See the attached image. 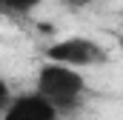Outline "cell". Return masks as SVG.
Wrapping results in <instances>:
<instances>
[{
	"mask_svg": "<svg viewBox=\"0 0 123 120\" xmlns=\"http://www.w3.org/2000/svg\"><path fill=\"white\" fill-rule=\"evenodd\" d=\"M34 91L57 112V114H72L83 106L86 94H89V83L83 77V72L69 69V66H57V63H43L37 69L34 77Z\"/></svg>",
	"mask_w": 123,
	"mask_h": 120,
	"instance_id": "6da1fadb",
	"label": "cell"
},
{
	"mask_svg": "<svg viewBox=\"0 0 123 120\" xmlns=\"http://www.w3.org/2000/svg\"><path fill=\"white\" fill-rule=\"evenodd\" d=\"M43 57L49 63H57V66H69V69H92V66H103L109 63V49L103 43H97L92 37H80V34H72V37H63L55 40Z\"/></svg>",
	"mask_w": 123,
	"mask_h": 120,
	"instance_id": "7a4b0ae2",
	"label": "cell"
},
{
	"mask_svg": "<svg viewBox=\"0 0 123 120\" xmlns=\"http://www.w3.org/2000/svg\"><path fill=\"white\" fill-rule=\"evenodd\" d=\"M40 3H43V0H3V14H14V17H20V14L34 12Z\"/></svg>",
	"mask_w": 123,
	"mask_h": 120,
	"instance_id": "277c9868",
	"label": "cell"
},
{
	"mask_svg": "<svg viewBox=\"0 0 123 120\" xmlns=\"http://www.w3.org/2000/svg\"><path fill=\"white\" fill-rule=\"evenodd\" d=\"M0 14H3V0H0Z\"/></svg>",
	"mask_w": 123,
	"mask_h": 120,
	"instance_id": "52a82bcc",
	"label": "cell"
},
{
	"mask_svg": "<svg viewBox=\"0 0 123 120\" xmlns=\"http://www.w3.org/2000/svg\"><path fill=\"white\" fill-rule=\"evenodd\" d=\"M0 120H60V114L37 91H23L12 94V100L0 112Z\"/></svg>",
	"mask_w": 123,
	"mask_h": 120,
	"instance_id": "3957f363",
	"label": "cell"
},
{
	"mask_svg": "<svg viewBox=\"0 0 123 120\" xmlns=\"http://www.w3.org/2000/svg\"><path fill=\"white\" fill-rule=\"evenodd\" d=\"M9 100H12V89H9V83L0 77V112L6 109V103H9Z\"/></svg>",
	"mask_w": 123,
	"mask_h": 120,
	"instance_id": "5b68a950",
	"label": "cell"
},
{
	"mask_svg": "<svg viewBox=\"0 0 123 120\" xmlns=\"http://www.w3.org/2000/svg\"><path fill=\"white\" fill-rule=\"evenodd\" d=\"M94 0H63V6H69V9H86V6H92Z\"/></svg>",
	"mask_w": 123,
	"mask_h": 120,
	"instance_id": "8992f818",
	"label": "cell"
}]
</instances>
